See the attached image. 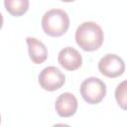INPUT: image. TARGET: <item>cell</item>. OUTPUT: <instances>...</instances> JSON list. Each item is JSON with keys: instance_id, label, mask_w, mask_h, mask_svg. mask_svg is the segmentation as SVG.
Listing matches in <instances>:
<instances>
[{"instance_id": "obj_1", "label": "cell", "mask_w": 127, "mask_h": 127, "mask_svg": "<svg viewBox=\"0 0 127 127\" xmlns=\"http://www.w3.org/2000/svg\"><path fill=\"white\" fill-rule=\"evenodd\" d=\"M104 35L100 26L96 23L88 21L80 24L75 31L76 44L87 52L98 50L103 43Z\"/></svg>"}, {"instance_id": "obj_2", "label": "cell", "mask_w": 127, "mask_h": 127, "mask_svg": "<svg viewBox=\"0 0 127 127\" xmlns=\"http://www.w3.org/2000/svg\"><path fill=\"white\" fill-rule=\"evenodd\" d=\"M42 28L51 37L64 35L69 27V18L65 11L62 9H52L46 12L42 18Z\"/></svg>"}, {"instance_id": "obj_3", "label": "cell", "mask_w": 127, "mask_h": 127, "mask_svg": "<svg viewBox=\"0 0 127 127\" xmlns=\"http://www.w3.org/2000/svg\"><path fill=\"white\" fill-rule=\"evenodd\" d=\"M80 94L87 103L97 104L106 95V85L97 77H88L80 84Z\"/></svg>"}, {"instance_id": "obj_4", "label": "cell", "mask_w": 127, "mask_h": 127, "mask_svg": "<svg viewBox=\"0 0 127 127\" xmlns=\"http://www.w3.org/2000/svg\"><path fill=\"white\" fill-rule=\"evenodd\" d=\"M64 81V74L56 66H47L39 74V83L41 87L48 91H55L61 88Z\"/></svg>"}, {"instance_id": "obj_5", "label": "cell", "mask_w": 127, "mask_h": 127, "mask_svg": "<svg viewBox=\"0 0 127 127\" xmlns=\"http://www.w3.org/2000/svg\"><path fill=\"white\" fill-rule=\"evenodd\" d=\"M99 71L107 77H117L125 70V64L123 60L114 54H107L100 59L98 63Z\"/></svg>"}, {"instance_id": "obj_6", "label": "cell", "mask_w": 127, "mask_h": 127, "mask_svg": "<svg viewBox=\"0 0 127 127\" xmlns=\"http://www.w3.org/2000/svg\"><path fill=\"white\" fill-rule=\"evenodd\" d=\"M77 99L69 92L62 93L56 100V111L61 117H70L77 110Z\"/></svg>"}, {"instance_id": "obj_7", "label": "cell", "mask_w": 127, "mask_h": 127, "mask_svg": "<svg viewBox=\"0 0 127 127\" xmlns=\"http://www.w3.org/2000/svg\"><path fill=\"white\" fill-rule=\"evenodd\" d=\"M59 64L67 70H75L81 66V55L71 47H65L59 53Z\"/></svg>"}, {"instance_id": "obj_8", "label": "cell", "mask_w": 127, "mask_h": 127, "mask_svg": "<svg viewBox=\"0 0 127 127\" xmlns=\"http://www.w3.org/2000/svg\"><path fill=\"white\" fill-rule=\"evenodd\" d=\"M26 42L28 45L30 59L34 64H42L47 60L48 50L44 43L32 37H28L26 39Z\"/></svg>"}, {"instance_id": "obj_9", "label": "cell", "mask_w": 127, "mask_h": 127, "mask_svg": "<svg viewBox=\"0 0 127 127\" xmlns=\"http://www.w3.org/2000/svg\"><path fill=\"white\" fill-rule=\"evenodd\" d=\"M4 5L8 13L19 17L25 14L29 8V0H4Z\"/></svg>"}, {"instance_id": "obj_10", "label": "cell", "mask_w": 127, "mask_h": 127, "mask_svg": "<svg viewBox=\"0 0 127 127\" xmlns=\"http://www.w3.org/2000/svg\"><path fill=\"white\" fill-rule=\"evenodd\" d=\"M115 99L123 110H127V79L117 85L115 89Z\"/></svg>"}, {"instance_id": "obj_11", "label": "cell", "mask_w": 127, "mask_h": 127, "mask_svg": "<svg viewBox=\"0 0 127 127\" xmlns=\"http://www.w3.org/2000/svg\"><path fill=\"white\" fill-rule=\"evenodd\" d=\"M62 1H64V2H72L74 0H62Z\"/></svg>"}]
</instances>
